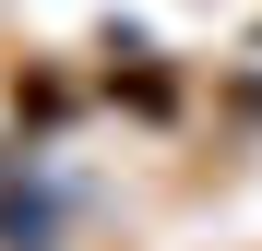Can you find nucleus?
<instances>
[{
	"label": "nucleus",
	"mask_w": 262,
	"mask_h": 251,
	"mask_svg": "<svg viewBox=\"0 0 262 251\" xmlns=\"http://www.w3.org/2000/svg\"><path fill=\"white\" fill-rule=\"evenodd\" d=\"M0 239H12V251H48L60 239V191H12V203H0Z\"/></svg>",
	"instance_id": "f257e3e1"
}]
</instances>
